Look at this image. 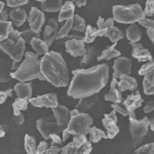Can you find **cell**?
<instances>
[{"label":"cell","mask_w":154,"mask_h":154,"mask_svg":"<svg viewBox=\"0 0 154 154\" xmlns=\"http://www.w3.org/2000/svg\"><path fill=\"white\" fill-rule=\"evenodd\" d=\"M68 88L69 97L81 99L98 94L105 88L109 79V67L107 64L93 66L88 69H77Z\"/></svg>","instance_id":"obj_1"},{"label":"cell","mask_w":154,"mask_h":154,"mask_svg":"<svg viewBox=\"0 0 154 154\" xmlns=\"http://www.w3.org/2000/svg\"><path fill=\"white\" fill-rule=\"evenodd\" d=\"M40 70L45 80L56 88L69 84V71L63 57L57 51H48L40 60Z\"/></svg>","instance_id":"obj_2"},{"label":"cell","mask_w":154,"mask_h":154,"mask_svg":"<svg viewBox=\"0 0 154 154\" xmlns=\"http://www.w3.org/2000/svg\"><path fill=\"white\" fill-rule=\"evenodd\" d=\"M11 78L17 79L20 82H27L36 78L42 81L45 80V77L40 70L39 54L31 51L25 53V60L21 63L18 70L11 72Z\"/></svg>","instance_id":"obj_3"},{"label":"cell","mask_w":154,"mask_h":154,"mask_svg":"<svg viewBox=\"0 0 154 154\" xmlns=\"http://www.w3.org/2000/svg\"><path fill=\"white\" fill-rule=\"evenodd\" d=\"M93 125V118L88 113L79 112L77 109L70 111V121L68 126L63 131L62 140L65 142L70 136L88 135Z\"/></svg>","instance_id":"obj_4"},{"label":"cell","mask_w":154,"mask_h":154,"mask_svg":"<svg viewBox=\"0 0 154 154\" xmlns=\"http://www.w3.org/2000/svg\"><path fill=\"white\" fill-rule=\"evenodd\" d=\"M113 19L120 24H135L145 17V12L140 4L131 5H114L112 7Z\"/></svg>","instance_id":"obj_5"},{"label":"cell","mask_w":154,"mask_h":154,"mask_svg":"<svg viewBox=\"0 0 154 154\" xmlns=\"http://www.w3.org/2000/svg\"><path fill=\"white\" fill-rule=\"evenodd\" d=\"M128 120H130V133L131 135V143H133L134 146H138L148 134L149 118L144 117L141 120H138L136 117L135 111H133V112H130Z\"/></svg>","instance_id":"obj_6"},{"label":"cell","mask_w":154,"mask_h":154,"mask_svg":"<svg viewBox=\"0 0 154 154\" xmlns=\"http://www.w3.org/2000/svg\"><path fill=\"white\" fill-rule=\"evenodd\" d=\"M26 42L23 38H19L18 40H14L11 38H7L0 42V49L12 59V61L21 62L25 54Z\"/></svg>","instance_id":"obj_7"},{"label":"cell","mask_w":154,"mask_h":154,"mask_svg":"<svg viewBox=\"0 0 154 154\" xmlns=\"http://www.w3.org/2000/svg\"><path fill=\"white\" fill-rule=\"evenodd\" d=\"M91 150L93 146L85 135L73 136L72 142L62 148L61 154H91Z\"/></svg>","instance_id":"obj_8"},{"label":"cell","mask_w":154,"mask_h":154,"mask_svg":"<svg viewBox=\"0 0 154 154\" xmlns=\"http://www.w3.org/2000/svg\"><path fill=\"white\" fill-rule=\"evenodd\" d=\"M51 117H43L36 121V128L43 137L44 140H49L51 134L63 133V130L58 125L57 121H51Z\"/></svg>","instance_id":"obj_9"},{"label":"cell","mask_w":154,"mask_h":154,"mask_svg":"<svg viewBox=\"0 0 154 154\" xmlns=\"http://www.w3.org/2000/svg\"><path fill=\"white\" fill-rule=\"evenodd\" d=\"M27 20H28L30 29L35 32V33H40L42 26H43L44 22H45L44 12L42 11H39V8H37V7L33 6L30 9Z\"/></svg>","instance_id":"obj_10"},{"label":"cell","mask_w":154,"mask_h":154,"mask_svg":"<svg viewBox=\"0 0 154 154\" xmlns=\"http://www.w3.org/2000/svg\"><path fill=\"white\" fill-rule=\"evenodd\" d=\"M116 111L112 110L110 113L105 114L102 119V123L106 128L107 139H114L119 133V128L117 126V116Z\"/></svg>","instance_id":"obj_11"},{"label":"cell","mask_w":154,"mask_h":154,"mask_svg":"<svg viewBox=\"0 0 154 154\" xmlns=\"http://www.w3.org/2000/svg\"><path fill=\"white\" fill-rule=\"evenodd\" d=\"M30 103L35 107H46V108H56L58 107V97L54 93L45 94V95L38 96L36 98H31L29 100Z\"/></svg>","instance_id":"obj_12"},{"label":"cell","mask_w":154,"mask_h":154,"mask_svg":"<svg viewBox=\"0 0 154 154\" xmlns=\"http://www.w3.org/2000/svg\"><path fill=\"white\" fill-rule=\"evenodd\" d=\"M113 78L118 79L120 75L126 74L131 75V61L125 57H118L113 63Z\"/></svg>","instance_id":"obj_13"},{"label":"cell","mask_w":154,"mask_h":154,"mask_svg":"<svg viewBox=\"0 0 154 154\" xmlns=\"http://www.w3.org/2000/svg\"><path fill=\"white\" fill-rule=\"evenodd\" d=\"M66 51L72 57H83L86 51L85 42L83 39H71L65 42Z\"/></svg>","instance_id":"obj_14"},{"label":"cell","mask_w":154,"mask_h":154,"mask_svg":"<svg viewBox=\"0 0 154 154\" xmlns=\"http://www.w3.org/2000/svg\"><path fill=\"white\" fill-rule=\"evenodd\" d=\"M54 117L56 118V121L58 125L62 130H65L68 126V123L70 121V110L64 105H58V107L53 108Z\"/></svg>","instance_id":"obj_15"},{"label":"cell","mask_w":154,"mask_h":154,"mask_svg":"<svg viewBox=\"0 0 154 154\" xmlns=\"http://www.w3.org/2000/svg\"><path fill=\"white\" fill-rule=\"evenodd\" d=\"M58 28L59 22L56 21V19H49L43 32V40L45 41L48 48H51L54 40H56V36L58 34Z\"/></svg>","instance_id":"obj_16"},{"label":"cell","mask_w":154,"mask_h":154,"mask_svg":"<svg viewBox=\"0 0 154 154\" xmlns=\"http://www.w3.org/2000/svg\"><path fill=\"white\" fill-rule=\"evenodd\" d=\"M131 44L133 51H131V56L135 59L138 60L139 62H151L153 61V57L150 54V51L148 48H144L143 45L139 42H134Z\"/></svg>","instance_id":"obj_17"},{"label":"cell","mask_w":154,"mask_h":154,"mask_svg":"<svg viewBox=\"0 0 154 154\" xmlns=\"http://www.w3.org/2000/svg\"><path fill=\"white\" fill-rule=\"evenodd\" d=\"M118 79L119 80L117 81V88L121 93L125 91H136L138 88V81L131 75L122 74Z\"/></svg>","instance_id":"obj_18"},{"label":"cell","mask_w":154,"mask_h":154,"mask_svg":"<svg viewBox=\"0 0 154 154\" xmlns=\"http://www.w3.org/2000/svg\"><path fill=\"white\" fill-rule=\"evenodd\" d=\"M143 102H144L143 98L141 97L139 91H137L135 93L131 94L130 96L126 97V99L122 102V104L128 112H133V111H135L137 108L142 106Z\"/></svg>","instance_id":"obj_19"},{"label":"cell","mask_w":154,"mask_h":154,"mask_svg":"<svg viewBox=\"0 0 154 154\" xmlns=\"http://www.w3.org/2000/svg\"><path fill=\"white\" fill-rule=\"evenodd\" d=\"M117 79L113 78L112 81H111V85H110V89L109 91L105 95V100L109 101V102H113V103L119 104L121 102H123L122 96H121V91H119L117 88Z\"/></svg>","instance_id":"obj_20"},{"label":"cell","mask_w":154,"mask_h":154,"mask_svg":"<svg viewBox=\"0 0 154 154\" xmlns=\"http://www.w3.org/2000/svg\"><path fill=\"white\" fill-rule=\"evenodd\" d=\"M99 97H100V95H99V93H98V94H95V95H93V96L79 99V102L77 103L75 109H77L79 112L86 113V111H88V109H91V107H93L97 102H98Z\"/></svg>","instance_id":"obj_21"},{"label":"cell","mask_w":154,"mask_h":154,"mask_svg":"<svg viewBox=\"0 0 154 154\" xmlns=\"http://www.w3.org/2000/svg\"><path fill=\"white\" fill-rule=\"evenodd\" d=\"M74 9H75V4H74L71 0H68L65 3H63V6H62L61 11H60V14H59L58 22H64V21H67V20L73 19Z\"/></svg>","instance_id":"obj_22"},{"label":"cell","mask_w":154,"mask_h":154,"mask_svg":"<svg viewBox=\"0 0 154 154\" xmlns=\"http://www.w3.org/2000/svg\"><path fill=\"white\" fill-rule=\"evenodd\" d=\"M9 18L11 19V22L12 24H14V26L21 27L27 21L28 16H27V12L25 9L17 7V8H14L11 11V12H9Z\"/></svg>","instance_id":"obj_23"},{"label":"cell","mask_w":154,"mask_h":154,"mask_svg":"<svg viewBox=\"0 0 154 154\" xmlns=\"http://www.w3.org/2000/svg\"><path fill=\"white\" fill-rule=\"evenodd\" d=\"M14 91H16L18 98L30 100L32 96V84L29 82H19L14 85Z\"/></svg>","instance_id":"obj_24"},{"label":"cell","mask_w":154,"mask_h":154,"mask_svg":"<svg viewBox=\"0 0 154 154\" xmlns=\"http://www.w3.org/2000/svg\"><path fill=\"white\" fill-rule=\"evenodd\" d=\"M11 63L0 57V82H8L11 76Z\"/></svg>","instance_id":"obj_25"},{"label":"cell","mask_w":154,"mask_h":154,"mask_svg":"<svg viewBox=\"0 0 154 154\" xmlns=\"http://www.w3.org/2000/svg\"><path fill=\"white\" fill-rule=\"evenodd\" d=\"M99 54V49L95 48V46L93 45H88V48H86V51L85 54H84V56L82 57V60H81L80 62V66H88L89 64H91L93 62H95L96 60L98 61V57L100 56Z\"/></svg>","instance_id":"obj_26"},{"label":"cell","mask_w":154,"mask_h":154,"mask_svg":"<svg viewBox=\"0 0 154 154\" xmlns=\"http://www.w3.org/2000/svg\"><path fill=\"white\" fill-rule=\"evenodd\" d=\"M125 37L131 43L140 41L141 37H142V32H141V29L139 28L138 25L131 24V26L125 31Z\"/></svg>","instance_id":"obj_27"},{"label":"cell","mask_w":154,"mask_h":154,"mask_svg":"<svg viewBox=\"0 0 154 154\" xmlns=\"http://www.w3.org/2000/svg\"><path fill=\"white\" fill-rule=\"evenodd\" d=\"M63 6V0H48L41 3V11L45 12L60 11Z\"/></svg>","instance_id":"obj_28"},{"label":"cell","mask_w":154,"mask_h":154,"mask_svg":"<svg viewBox=\"0 0 154 154\" xmlns=\"http://www.w3.org/2000/svg\"><path fill=\"white\" fill-rule=\"evenodd\" d=\"M114 19L113 18H109L108 20H104L102 17H99V20L97 22V26H98V31H97V35L103 37L105 36L106 31L109 28L114 26Z\"/></svg>","instance_id":"obj_29"},{"label":"cell","mask_w":154,"mask_h":154,"mask_svg":"<svg viewBox=\"0 0 154 154\" xmlns=\"http://www.w3.org/2000/svg\"><path fill=\"white\" fill-rule=\"evenodd\" d=\"M116 44L117 43L111 44V45L108 46L106 49L102 51L100 56L98 57V61H102V60H112L114 58H118V57H120V51L115 48Z\"/></svg>","instance_id":"obj_30"},{"label":"cell","mask_w":154,"mask_h":154,"mask_svg":"<svg viewBox=\"0 0 154 154\" xmlns=\"http://www.w3.org/2000/svg\"><path fill=\"white\" fill-rule=\"evenodd\" d=\"M31 46L33 48V49L35 51V53L39 56H44L48 53V44L45 43L44 40H41L40 38H33L30 42Z\"/></svg>","instance_id":"obj_31"},{"label":"cell","mask_w":154,"mask_h":154,"mask_svg":"<svg viewBox=\"0 0 154 154\" xmlns=\"http://www.w3.org/2000/svg\"><path fill=\"white\" fill-rule=\"evenodd\" d=\"M125 36V35L122 30H120L115 26L109 28L105 33V37H108V38L112 41V43H117V42L119 40H121Z\"/></svg>","instance_id":"obj_32"},{"label":"cell","mask_w":154,"mask_h":154,"mask_svg":"<svg viewBox=\"0 0 154 154\" xmlns=\"http://www.w3.org/2000/svg\"><path fill=\"white\" fill-rule=\"evenodd\" d=\"M143 91L146 95H154V71L145 75L143 79Z\"/></svg>","instance_id":"obj_33"},{"label":"cell","mask_w":154,"mask_h":154,"mask_svg":"<svg viewBox=\"0 0 154 154\" xmlns=\"http://www.w3.org/2000/svg\"><path fill=\"white\" fill-rule=\"evenodd\" d=\"M88 135V141L91 143H98L100 142V140H102V139H107V134H105V131L96 128V126H91L89 128Z\"/></svg>","instance_id":"obj_34"},{"label":"cell","mask_w":154,"mask_h":154,"mask_svg":"<svg viewBox=\"0 0 154 154\" xmlns=\"http://www.w3.org/2000/svg\"><path fill=\"white\" fill-rule=\"evenodd\" d=\"M14 29V26H12V22L1 21V20H0V42L8 38L9 32Z\"/></svg>","instance_id":"obj_35"},{"label":"cell","mask_w":154,"mask_h":154,"mask_svg":"<svg viewBox=\"0 0 154 154\" xmlns=\"http://www.w3.org/2000/svg\"><path fill=\"white\" fill-rule=\"evenodd\" d=\"M28 104L29 100L27 99H22L18 98L14 100V102L12 103V108H14V115H19L22 111H25L28 109Z\"/></svg>","instance_id":"obj_36"},{"label":"cell","mask_w":154,"mask_h":154,"mask_svg":"<svg viewBox=\"0 0 154 154\" xmlns=\"http://www.w3.org/2000/svg\"><path fill=\"white\" fill-rule=\"evenodd\" d=\"M25 150H26L27 154H37L36 142L33 136H25Z\"/></svg>","instance_id":"obj_37"},{"label":"cell","mask_w":154,"mask_h":154,"mask_svg":"<svg viewBox=\"0 0 154 154\" xmlns=\"http://www.w3.org/2000/svg\"><path fill=\"white\" fill-rule=\"evenodd\" d=\"M72 27H73V19L67 20L66 23L64 24V26L58 31V34L56 36V40H62L67 35H69V32L72 30Z\"/></svg>","instance_id":"obj_38"},{"label":"cell","mask_w":154,"mask_h":154,"mask_svg":"<svg viewBox=\"0 0 154 154\" xmlns=\"http://www.w3.org/2000/svg\"><path fill=\"white\" fill-rule=\"evenodd\" d=\"M85 29H86L85 20L82 17L79 16V14H74L72 30H75V31H78L80 33H85Z\"/></svg>","instance_id":"obj_39"},{"label":"cell","mask_w":154,"mask_h":154,"mask_svg":"<svg viewBox=\"0 0 154 154\" xmlns=\"http://www.w3.org/2000/svg\"><path fill=\"white\" fill-rule=\"evenodd\" d=\"M97 31H98L97 28H94V27L91 26V25H88V26H86V29H85V33H84L83 41L88 44L91 43V42H94V40L96 39V37L98 36L97 35Z\"/></svg>","instance_id":"obj_40"},{"label":"cell","mask_w":154,"mask_h":154,"mask_svg":"<svg viewBox=\"0 0 154 154\" xmlns=\"http://www.w3.org/2000/svg\"><path fill=\"white\" fill-rule=\"evenodd\" d=\"M21 37L24 39L26 43H30L33 38H39V37H40V33H35V32L32 31V30L29 28L21 32Z\"/></svg>","instance_id":"obj_41"},{"label":"cell","mask_w":154,"mask_h":154,"mask_svg":"<svg viewBox=\"0 0 154 154\" xmlns=\"http://www.w3.org/2000/svg\"><path fill=\"white\" fill-rule=\"evenodd\" d=\"M134 154H154V143H149L138 148Z\"/></svg>","instance_id":"obj_42"},{"label":"cell","mask_w":154,"mask_h":154,"mask_svg":"<svg viewBox=\"0 0 154 154\" xmlns=\"http://www.w3.org/2000/svg\"><path fill=\"white\" fill-rule=\"evenodd\" d=\"M152 71H154V61L147 62L146 64H144L140 68V70H139V74L145 76V75H147V74L151 73Z\"/></svg>","instance_id":"obj_43"},{"label":"cell","mask_w":154,"mask_h":154,"mask_svg":"<svg viewBox=\"0 0 154 154\" xmlns=\"http://www.w3.org/2000/svg\"><path fill=\"white\" fill-rule=\"evenodd\" d=\"M28 1L29 0H6V5L12 8H17V7L28 4Z\"/></svg>","instance_id":"obj_44"},{"label":"cell","mask_w":154,"mask_h":154,"mask_svg":"<svg viewBox=\"0 0 154 154\" xmlns=\"http://www.w3.org/2000/svg\"><path fill=\"white\" fill-rule=\"evenodd\" d=\"M145 17H152L154 14V0H147L146 7L144 9Z\"/></svg>","instance_id":"obj_45"},{"label":"cell","mask_w":154,"mask_h":154,"mask_svg":"<svg viewBox=\"0 0 154 154\" xmlns=\"http://www.w3.org/2000/svg\"><path fill=\"white\" fill-rule=\"evenodd\" d=\"M138 23L139 25H141V26L145 27V28H147V29H154V20L144 18L142 20H140Z\"/></svg>","instance_id":"obj_46"},{"label":"cell","mask_w":154,"mask_h":154,"mask_svg":"<svg viewBox=\"0 0 154 154\" xmlns=\"http://www.w3.org/2000/svg\"><path fill=\"white\" fill-rule=\"evenodd\" d=\"M12 91H14L12 88H8L6 91H0V105L3 104L8 97L12 96Z\"/></svg>","instance_id":"obj_47"},{"label":"cell","mask_w":154,"mask_h":154,"mask_svg":"<svg viewBox=\"0 0 154 154\" xmlns=\"http://www.w3.org/2000/svg\"><path fill=\"white\" fill-rule=\"evenodd\" d=\"M111 107H112L113 110H115L116 112L120 113L122 116H128V115H130V112H128V111L126 110V109L122 108V107H121V106H119L118 104H116V103H112V105H111Z\"/></svg>","instance_id":"obj_48"},{"label":"cell","mask_w":154,"mask_h":154,"mask_svg":"<svg viewBox=\"0 0 154 154\" xmlns=\"http://www.w3.org/2000/svg\"><path fill=\"white\" fill-rule=\"evenodd\" d=\"M62 148L59 146H56L54 144H51V146L49 148L46 149L45 154H61Z\"/></svg>","instance_id":"obj_49"},{"label":"cell","mask_w":154,"mask_h":154,"mask_svg":"<svg viewBox=\"0 0 154 154\" xmlns=\"http://www.w3.org/2000/svg\"><path fill=\"white\" fill-rule=\"evenodd\" d=\"M48 141H46V140L42 141V142L39 143L38 147H37V154H43V153H45V151H46V149H48Z\"/></svg>","instance_id":"obj_50"},{"label":"cell","mask_w":154,"mask_h":154,"mask_svg":"<svg viewBox=\"0 0 154 154\" xmlns=\"http://www.w3.org/2000/svg\"><path fill=\"white\" fill-rule=\"evenodd\" d=\"M49 139H51V142H53L51 144H54V145H56V144L57 145H61L62 142H63V140L60 138L58 134H51V135H49Z\"/></svg>","instance_id":"obj_51"},{"label":"cell","mask_w":154,"mask_h":154,"mask_svg":"<svg viewBox=\"0 0 154 154\" xmlns=\"http://www.w3.org/2000/svg\"><path fill=\"white\" fill-rule=\"evenodd\" d=\"M12 120H14V123H17L18 125H22L25 122V117L22 113H20L19 115H14L12 117Z\"/></svg>","instance_id":"obj_52"},{"label":"cell","mask_w":154,"mask_h":154,"mask_svg":"<svg viewBox=\"0 0 154 154\" xmlns=\"http://www.w3.org/2000/svg\"><path fill=\"white\" fill-rule=\"evenodd\" d=\"M152 111H154V101H149L146 103L145 107H144V112L150 113Z\"/></svg>","instance_id":"obj_53"},{"label":"cell","mask_w":154,"mask_h":154,"mask_svg":"<svg viewBox=\"0 0 154 154\" xmlns=\"http://www.w3.org/2000/svg\"><path fill=\"white\" fill-rule=\"evenodd\" d=\"M8 38H11L14 39V40H18L19 38H21V32L17 31V30H11V32H9V36Z\"/></svg>","instance_id":"obj_54"},{"label":"cell","mask_w":154,"mask_h":154,"mask_svg":"<svg viewBox=\"0 0 154 154\" xmlns=\"http://www.w3.org/2000/svg\"><path fill=\"white\" fill-rule=\"evenodd\" d=\"M77 7H83L86 5V0H71Z\"/></svg>","instance_id":"obj_55"},{"label":"cell","mask_w":154,"mask_h":154,"mask_svg":"<svg viewBox=\"0 0 154 154\" xmlns=\"http://www.w3.org/2000/svg\"><path fill=\"white\" fill-rule=\"evenodd\" d=\"M6 131H7L6 125H0V138H3L5 136Z\"/></svg>","instance_id":"obj_56"},{"label":"cell","mask_w":154,"mask_h":154,"mask_svg":"<svg viewBox=\"0 0 154 154\" xmlns=\"http://www.w3.org/2000/svg\"><path fill=\"white\" fill-rule=\"evenodd\" d=\"M8 17H9V14H7L6 11H4V9L1 11V14H0V20H1V21H7Z\"/></svg>","instance_id":"obj_57"},{"label":"cell","mask_w":154,"mask_h":154,"mask_svg":"<svg viewBox=\"0 0 154 154\" xmlns=\"http://www.w3.org/2000/svg\"><path fill=\"white\" fill-rule=\"evenodd\" d=\"M147 35L151 41H154V29H147Z\"/></svg>","instance_id":"obj_58"},{"label":"cell","mask_w":154,"mask_h":154,"mask_svg":"<svg viewBox=\"0 0 154 154\" xmlns=\"http://www.w3.org/2000/svg\"><path fill=\"white\" fill-rule=\"evenodd\" d=\"M20 65H21V64H20L19 62L12 61V63H11V72H14V71L18 70L19 67H20Z\"/></svg>","instance_id":"obj_59"},{"label":"cell","mask_w":154,"mask_h":154,"mask_svg":"<svg viewBox=\"0 0 154 154\" xmlns=\"http://www.w3.org/2000/svg\"><path fill=\"white\" fill-rule=\"evenodd\" d=\"M149 128L152 131H154V117L149 118Z\"/></svg>","instance_id":"obj_60"},{"label":"cell","mask_w":154,"mask_h":154,"mask_svg":"<svg viewBox=\"0 0 154 154\" xmlns=\"http://www.w3.org/2000/svg\"><path fill=\"white\" fill-rule=\"evenodd\" d=\"M4 6H5V3H4L3 1H1V0H0V14H1L2 11H3Z\"/></svg>","instance_id":"obj_61"},{"label":"cell","mask_w":154,"mask_h":154,"mask_svg":"<svg viewBox=\"0 0 154 154\" xmlns=\"http://www.w3.org/2000/svg\"><path fill=\"white\" fill-rule=\"evenodd\" d=\"M36 1H39V2H41V3H42V2H44V1H48V0H36Z\"/></svg>","instance_id":"obj_62"},{"label":"cell","mask_w":154,"mask_h":154,"mask_svg":"<svg viewBox=\"0 0 154 154\" xmlns=\"http://www.w3.org/2000/svg\"><path fill=\"white\" fill-rule=\"evenodd\" d=\"M152 42H153V44H154V41H152Z\"/></svg>","instance_id":"obj_63"}]
</instances>
